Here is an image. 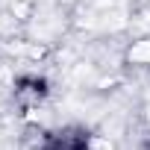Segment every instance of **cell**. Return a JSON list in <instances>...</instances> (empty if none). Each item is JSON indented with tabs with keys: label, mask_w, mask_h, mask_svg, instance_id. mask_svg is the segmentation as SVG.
I'll return each instance as SVG.
<instances>
[{
	"label": "cell",
	"mask_w": 150,
	"mask_h": 150,
	"mask_svg": "<svg viewBox=\"0 0 150 150\" xmlns=\"http://www.w3.org/2000/svg\"><path fill=\"white\" fill-rule=\"evenodd\" d=\"M135 62H150V41H141L138 47H132V53H129Z\"/></svg>",
	"instance_id": "6da1fadb"
},
{
	"label": "cell",
	"mask_w": 150,
	"mask_h": 150,
	"mask_svg": "<svg viewBox=\"0 0 150 150\" xmlns=\"http://www.w3.org/2000/svg\"><path fill=\"white\" fill-rule=\"evenodd\" d=\"M147 118H150V115H147Z\"/></svg>",
	"instance_id": "7a4b0ae2"
}]
</instances>
